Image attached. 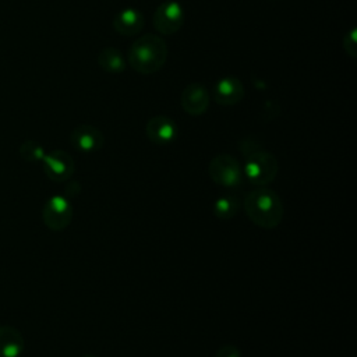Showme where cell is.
Returning <instances> with one entry per match:
<instances>
[{
  "instance_id": "1",
  "label": "cell",
  "mask_w": 357,
  "mask_h": 357,
  "mask_svg": "<svg viewBox=\"0 0 357 357\" xmlns=\"http://www.w3.org/2000/svg\"><path fill=\"white\" fill-rule=\"evenodd\" d=\"M248 219L261 229H275L283 219L280 197L271 188L257 187L250 191L243 202Z\"/></svg>"
},
{
  "instance_id": "2",
  "label": "cell",
  "mask_w": 357,
  "mask_h": 357,
  "mask_svg": "<svg viewBox=\"0 0 357 357\" xmlns=\"http://www.w3.org/2000/svg\"><path fill=\"white\" fill-rule=\"evenodd\" d=\"M166 42L153 33H145L135 39L128 50V64L139 74H153L159 71L167 60Z\"/></svg>"
},
{
  "instance_id": "3",
  "label": "cell",
  "mask_w": 357,
  "mask_h": 357,
  "mask_svg": "<svg viewBox=\"0 0 357 357\" xmlns=\"http://www.w3.org/2000/svg\"><path fill=\"white\" fill-rule=\"evenodd\" d=\"M279 172L278 159L268 151L257 149L245 156L243 176L255 187H265L272 183Z\"/></svg>"
},
{
  "instance_id": "4",
  "label": "cell",
  "mask_w": 357,
  "mask_h": 357,
  "mask_svg": "<svg viewBox=\"0 0 357 357\" xmlns=\"http://www.w3.org/2000/svg\"><path fill=\"white\" fill-rule=\"evenodd\" d=\"M208 173L215 184L226 188L238 187L243 181V169L238 160L229 153H219L212 158Z\"/></svg>"
},
{
  "instance_id": "5",
  "label": "cell",
  "mask_w": 357,
  "mask_h": 357,
  "mask_svg": "<svg viewBox=\"0 0 357 357\" xmlns=\"http://www.w3.org/2000/svg\"><path fill=\"white\" fill-rule=\"evenodd\" d=\"M42 219L50 230H64L73 220V206L70 199L64 195L50 197L43 205Z\"/></svg>"
},
{
  "instance_id": "6",
  "label": "cell",
  "mask_w": 357,
  "mask_h": 357,
  "mask_svg": "<svg viewBox=\"0 0 357 357\" xmlns=\"http://www.w3.org/2000/svg\"><path fill=\"white\" fill-rule=\"evenodd\" d=\"M184 22V11L180 3L165 0L153 14V26L162 35L176 33Z\"/></svg>"
},
{
  "instance_id": "7",
  "label": "cell",
  "mask_w": 357,
  "mask_h": 357,
  "mask_svg": "<svg viewBox=\"0 0 357 357\" xmlns=\"http://www.w3.org/2000/svg\"><path fill=\"white\" fill-rule=\"evenodd\" d=\"M42 167L45 174L52 181L63 183L73 176L75 163L70 153L61 149H56L45 155V158L42 159Z\"/></svg>"
},
{
  "instance_id": "8",
  "label": "cell",
  "mask_w": 357,
  "mask_h": 357,
  "mask_svg": "<svg viewBox=\"0 0 357 357\" xmlns=\"http://www.w3.org/2000/svg\"><path fill=\"white\" fill-rule=\"evenodd\" d=\"M211 93L205 85L192 82L181 92V107L190 116H201L208 110Z\"/></svg>"
},
{
  "instance_id": "9",
  "label": "cell",
  "mask_w": 357,
  "mask_h": 357,
  "mask_svg": "<svg viewBox=\"0 0 357 357\" xmlns=\"http://www.w3.org/2000/svg\"><path fill=\"white\" fill-rule=\"evenodd\" d=\"M148 139L156 145H169L178 135V127L167 116H155L148 120L145 126Z\"/></svg>"
},
{
  "instance_id": "10",
  "label": "cell",
  "mask_w": 357,
  "mask_h": 357,
  "mask_svg": "<svg viewBox=\"0 0 357 357\" xmlns=\"http://www.w3.org/2000/svg\"><path fill=\"white\" fill-rule=\"evenodd\" d=\"M71 145L84 153H92L102 149L105 144V138L100 130L91 124H79L77 126L70 135Z\"/></svg>"
},
{
  "instance_id": "11",
  "label": "cell",
  "mask_w": 357,
  "mask_h": 357,
  "mask_svg": "<svg viewBox=\"0 0 357 357\" xmlns=\"http://www.w3.org/2000/svg\"><path fill=\"white\" fill-rule=\"evenodd\" d=\"M244 86L237 77L220 78L212 89L213 100L222 106L237 105L244 98Z\"/></svg>"
},
{
  "instance_id": "12",
  "label": "cell",
  "mask_w": 357,
  "mask_h": 357,
  "mask_svg": "<svg viewBox=\"0 0 357 357\" xmlns=\"http://www.w3.org/2000/svg\"><path fill=\"white\" fill-rule=\"evenodd\" d=\"M144 26V15L139 10L128 7L120 10L113 18V28L120 35L131 36L138 33Z\"/></svg>"
},
{
  "instance_id": "13",
  "label": "cell",
  "mask_w": 357,
  "mask_h": 357,
  "mask_svg": "<svg viewBox=\"0 0 357 357\" xmlns=\"http://www.w3.org/2000/svg\"><path fill=\"white\" fill-rule=\"evenodd\" d=\"M24 346V337L17 328L0 326V357H20Z\"/></svg>"
},
{
  "instance_id": "14",
  "label": "cell",
  "mask_w": 357,
  "mask_h": 357,
  "mask_svg": "<svg viewBox=\"0 0 357 357\" xmlns=\"http://www.w3.org/2000/svg\"><path fill=\"white\" fill-rule=\"evenodd\" d=\"M98 64L103 71L112 73V74L121 73L126 68V60H124L121 52L117 50L116 47H112V46L103 47L99 52Z\"/></svg>"
},
{
  "instance_id": "15",
  "label": "cell",
  "mask_w": 357,
  "mask_h": 357,
  "mask_svg": "<svg viewBox=\"0 0 357 357\" xmlns=\"http://www.w3.org/2000/svg\"><path fill=\"white\" fill-rule=\"evenodd\" d=\"M240 209V202L237 197L233 195H222L213 204V213L216 218L222 220L233 219Z\"/></svg>"
},
{
  "instance_id": "16",
  "label": "cell",
  "mask_w": 357,
  "mask_h": 357,
  "mask_svg": "<svg viewBox=\"0 0 357 357\" xmlns=\"http://www.w3.org/2000/svg\"><path fill=\"white\" fill-rule=\"evenodd\" d=\"M20 156L25 160V162H31V163H36V162H42V159L45 158L46 152L43 149V146L33 139H26L21 144L20 149Z\"/></svg>"
},
{
  "instance_id": "17",
  "label": "cell",
  "mask_w": 357,
  "mask_h": 357,
  "mask_svg": "<svg viewBox=\"0 0 357 357\" xmlns=\"http://www.w3.org/2000/svg\"><path fill=\"white\" fill-rule=\"evenodd\" d=\"M357 31L351 29L349 33H346V36L343 38V47L346 50V53L350 57H356L357 56V38H356Z\"/></svg>"
},
{
  "instance_id": "18",
  "label": "cell",
  "mask_w": 357,
  "mask_h": 357,
  "mask_svg": "<svg viewBox=\"0 0 357 357\" xmlns=\"http://www.w3.org/2000/svg\"><path fill=\"white\" fill-rule=\"evenodd\" d=\"M215 357H243V356L238 347L233 344H225L215 353Z\"/></svg>"
},
{
  "instance_id": "19",
  "label": "cell",
  "mask_w": 357,
  "mask_h": 357,
  "mask_svg": "<svg viewBox=\"0 0 357 357\" xmlns=\"http://www.w3.org/2000/svg\"><path fill=\"white\" fill-rule=\"evenodd\" d=\"M82 357H96V356H93V354H84Z\"/></svg>"
}]
</instances>
